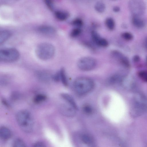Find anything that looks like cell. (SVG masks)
Instances as JSON below:
<instances>
[{
    "mask_svg": "<svg viewBox=\"0 0 147 147\" xmlns=\"http://www.w3.org/2000/svg\"><path fill=\"white\" fill-rule=\"evenodd\" d=\"M130 113L133 117H139L147 111V98L142 93H136L133 97Z\"/></svg>",
    "mask_w": 147,
    "mask_h": 147,
    "instance_id": "obj_1",
    "label": "cell"
},
{
    "mask_svg": "<svg viewBox=\"0 0 147 147\" xmlns=\"http://www.w3.org/2000/svg\"><path fill=\"white\" fill-rule=\"evenodd\" d=\"M16 121L21 129L26 133L33 130L34 122L33 116L28 111L23 110L18 111L16 116Z\"/></svg>",
    "mask_w": 147,
    "mask_h": 147,
    "instance_id": "obj_2",
    "label": "cell"
},
{
    "mask_svg": "<svg viewBox=\"0 0 147 147\" xmlns=\"http://www.w3.org/2000/svg\"><path fill=\"white\" fill-rule=\"evenodd\" d=\"M73 85L76 92L79 94L83 95L90 92L93 89L94 83L89 78L80 77L74 80Z\"/></svg>",
    "mask_w": 147,
    "mask_h": 147,
    "instance_id": "obj_3",
    "label": "cell"
},
{
    "mask_svg": "<svg viewBox=\"0 0 147 147\" xmlns=\"http://www.w3.org/2000/svg\"><path fill=\"white\" fill-rule=\"evenodd\" d=\"M54 46L51 43L43 42L36 47V53L37 57L41 60H47L52 58L55 53Z\"/></svg>",
    "mask_w": 147,
    "mask_h": 147,
    "instance_id": "obj_4",
    "label": "cell"
},
{
    "mask_svg": "<svg viewBox=\"0 0 147 147\" xmlns=\"http://www.w3.org/2000/svg\"><path fill=\"white\" fill-rule=\"evenodd\" d=\"M20 57L18 50L13 48L3 49L0 51V60L1 61L11 62L17 60Z\"/></svg>",
    "mask_w": 147,
    "mask_h": 147,
    "instance_id": "obj_5",
    "label": "cell"
},
{
    "mask_svg": "<svg viewBox=\"0 0 147 147\" xmlns=\"http://www.w3.org/2000/svg\"><path fill=\"white\" fill-rule=\"evenodd\" d=\"M128 6L133 16L140 17L144 13L146 9V5L142 0H130Z\"/></svg>",
    "mask_w": 147,
    "mask_h": 147,
    "instance_id": "obj_6",
    "label": "cell"
},
{
    "mask_svg": "<svg viewBox=\"0 0 147 147\" xmlns=\"http://www.w3.org/2000/svg\"><path fill=\"white\" fill-rule=\"evenodd\" d=\"M96 61L94 58L89 57H84L80 59L77 62L78 67L80 70L88 71L93 69L96 65Z\"/></svg>",
    "mask_w": 147,
    "mask_h": 147,
    "instance_id": "obj_7",
    "label": "cell"
},
{
    "mask_svg": "<svg viewBox=\"0 0 147 147\" xmlns=\"http://www.w3.org/2000/svg\"><path fill=\"white\" fill-rule=\"evenodd\" d=\"M59 110L63 115L67 117H72L75 115L76 109L68 103V104L61 105L59 107Z\"/></svg>",
    "mask_w": 147,
    "mask_h": 147,
    "instance_id": "obj_8",
    "label": "cell"
},
{
    "mask_svg": "<svg viewBox=\"0 0 147 147\" xmlns=\"http://www.w3.org/2000/svg\"><path fill=\"white\" fill-rule=\"evenodd\" d=\"M111 55L114 57L118 60L123 65L127 67H129L130 63L128 59L121 52L114 50L112 52Z\"/></svg>",
    "mask_w": 147,
    "mask_h": 147,
    "instance_id": "obj_9",
    "label": "cell"
},
{
    "mask_svg": "<svg viewBox=\"0 0 147 147\" xmlns=\"http://www.w3.org/2000/svg\"><path fill=\"white\" fill-rule=\"evenodd\" d=\"M35 75L39 80L43 82H47L49 81L52 79V76L49 72L43 70L37 71Z\"/></svg>",
    "mask_w": 147,
    "mask_h": 147,
    "instance_id": "obj_10",
    "label": "cell"
},
{
    "mask_svg": "<svg viewBox=\"0 0 147 147\" xmlns=\"http://www.w3.org/2000/svg\"><path fill=\"white\" fill-rule=\"evenodd\" d=\"M38 30L40 32L47 35H52L56 32L55 28L49 25H42L39 27Z\"/></svg>",
    "mask_w": 147,
    "mask_h": 147,
    "instance_id": "obj_11",
    "label": "cell"
},
{
    "mask_svg": "<svg viewBox=\"0 0 147 147\" xmlns=\"http://www.w3.org/2000/svg\"><path fill=\"white\" fill-rule=\"evenodd\" d=\"M11 136V133L7 127L2 126L0 129V137L4 140H6L10 138Z\"/></svg>",
    "mask_w": 147,
    "mask_h": 147,
    "instance_id": "obj_12",
    "label": "cell"
},
{
    "mask_svg": "<svg viewBox=\"0 0 147 147\" xmlns=\"http://www.w3.org/2000/svg\"><path fill=\"white\" fill-rule=\"evenodd\" d=\"M132 22L136 27L138 28H142L145 26L144 21L139 16H133L132 19Z\"/></svg>",
    "mask_w": 147,
    "mask_h": 147,
    "instance_id": "obj_13",
    "label": "cell"
},
{
    "mask_svg": "<svg viewBox=\"0 0 147 147\" xmlns=\"http://www.w3.org/2000/svg\"><path fill=\"white\" fill-rule=\"evenodd\" d=\"M61 96L68 103L72 106L76 110L78 109L77 106L72 96L69 94L65 93H62Z\"/></svg>",
    "mask_w": 147,
    "mask_h": 147,
    "instance_id": "obj_14",
    "label": "cell"
},
{
    "mask_svg": "<svg viewBox=\"0 0 147 147\" xmlns=\"http://www.w3.org/2000/svg\"><path fill=\"white\" fill-rule=\"evenodd\" d=\"M11 35V32L7 30H3L0 32V44L1 45L10 37Z\"/></svg>",
    "mask_w": 147,
    "mask_h": 147,
    "instance_id": "obj_15",
    "label": "cell"
},
{
    "mask_svg": "<svg viewBox=\"0 0 147 147\" xmlns=\"http://www.w3.org/2000/svg\"><path fill=\"white\" fill-rule=\"evenodd\" d=\"M81 140L85 144L88 145L93 144L94 142L93 138L87 134H83L81 136Z\"/></svg>",
    "mask_w": 147,
    "mask_h": 147,
    "instance_id": "obj_16",
    "label": "cell"
},
{
    "mask_svg": "<svg viewBox=\"0 0 147 147\" xmlns=\"http://www.w3.org/2000/svg\"><path fill=\"white\" fill-rule=\"evenodd\" d=\"M55 15L57 19L61 21L65 20L69 16V14L67 13L59 11H56Z\"/></svg>",
    "mask_w": 147,
    "mask_h": 147,
    "instance_id": "obj_17",
    "label": "cell"
},
{
    "mask_svg": "<svg viewBox=\"0 0 147 147\" xmlns=\"http://www.w3.org/2000/svg\"><path fill=\"white\" fill-rule=\"evenodd\" d=\"M59 72L60 80L64 86H67L68 84V81L65 69L63 68H61Z\"/></svg>",
    "mask_w": 147,
    "mask_h": 147,
    "instance_id": "obj_18",
    "label": "cell"
},
{
    "mask_svg": "<svg viewBox=\"0 0 147 147\" xmlns=\"http://www.w3.org/2000/svg\"><path fill=\"white\" fill-rule=\"evenodd\" d=\"M108 82L110 84H114L118 82H121L122 79L119 75L115 74L110 76L108 79Z\"/></svg>",
    "mask_w": 147,
    "mask_h": 147,
    "instance_id": "obj_19",
    "label": "cell"
},
{
    "mask_svg": "<svg viewBox=\"0 0 147 147\" xmlns=\"http://www.w3.org/2000/svg\"><path fill=\"white\" fill-rule=\"evenodd\" d=\"M94 8L99 13H102L105 10V6L103 2L98 1L95 4Z\"/></svg>",
    "mask_w": 147,
    "mask_h": 147,
    "instance_id": "obj_20",
    "label": "cell"
},
{
    "mask_svg": "<svg viewBox=\"0 0 147 147\" xmlns=\"http://www.w3.org/2000/svg\"><path fill=\"white\" fill-rule=\"evenodd\" d=\"M105 24L107 27L110 30H113L115 27V23L114 20L111 18L107 19Z\"/></svg>",
    "mask_w": 147,
    "mask_h": 147,
    "instance_id": "obj_21",
    "label": "cell"
},
{
    "mask_svg": "<svg viewBox=\"0 0 147 147\" xmlns=\"http://www.w3.org/2000/svg\"><path fill=\"white\" fill-rule=\"evenodd\" d=\"M13 145L15 147H25L26 146L24 142L20 138L16 139L14 141Z\"/></svg>",
    "mask_w": 147,
    "mask_h": 147,
    "instance_id": "obj_22",
    "label": "cell"
},
{
    "mask_svg": "<svg viewBox=\"0 0 147 147\" xmlns=\"http://www.w3.org/2000/svg\"><path fill=\"white\" fill-rule=\"evenodd\" d=\"M91 35L93 42L96 45L101 37L96 31H92L91 32Z\"/></svg>",
    "mask_w": 147,
    "mask_h": 147,
    "instance_id": "obj_23",
    "label": "cell"
},
{
    "mask_svg": "<svg viewBox=\"0 0 147 147\" xmlns=\"http://www.w3.org/2000/svg\"><path fill=\"white\" fill-rule=\"evenodd\" d=\"M46 98V96L43 94H38L36 95L34 98L35 103H38L44 101Z\"/></svg>",
    "mask_w": 147,
    "mask_h": 147,
    "instance_id": "obj_24",
    "label": "cell"
},
{
    "mask_svg": "<svg viewBox=\"0 0 147 147\" xmlns=\"http://www.w3.org/2000/svg\"><path fill=\"white\" fill-rule=\"evenodd\" d=\"M81 32L79 28H76L73 29L70 33V36L72 37H75L80 35Z\"/></svg>",
    "mask_w": 147,
    "mask_h": 147,
    "instance_id": "obj_25",
    "label": "cell"
},
{
    "mask_svg": "<svg viewBox=\"0 0 147 147\" xmlns=\"http://www.w3.org/2000/svg\"><path fill=\"white\" fill-rule=\"evenodd\" d=\"M109 45L108 42L105 39L101 38L99 40L96 45L102 47H107Z\"/></svg>",
    "mask_w": 147,
    "mask_h": 147,
    "instance_id": "obj_26",
    "label": "cell"
},
{
    "mask_svg": "<svg viewBox=\"0 0 147 147\" xmlns=\"http://www.w3.org/2000/svg\"><path fill=\"white\" fill-rule=\"evenodd\" d=\"M139 77L144 81L147 82V71H141L138 73Z\"/></svg>",
    "mask_w": 147,
    "mask_h": 147,
    "instance_id": "obj_27",
    "label": "cell"
},
{
    "mask_svg": "<svg viewBox=\"0 0 147 147\" xmlns=\"http://www.w3.org/2000/svg\"><path fill=\"white\" fill-rule=\"evenodd\" d=\"M82 110L84 113L88 115L91 114L93 111L92 107L88 105L84 106L82 108Z\"/></svg>",
    "mask_w": 147,
    "mask_h": 147,
    "instance_id": "obj_28",
    "label": "cell"
},
{
    "mask_svg": "<svg viewBox=\"0 0 147 147\" xmlns=\"http://www.w3.org/2000/svg\"><path fill=\"white\" fill-rule=\"evenodd\" d=\"M44 1L48 8L51 10H53L54 4L53 0H44Z\"/></svg>",
    "mask_w": 147,
    "mask_h": 147,
    "instance_id": "obj_29",
    "label": "cell"
},
{
    "mask_svg": "<svg viewBox=\"0 0 147 147\" xmlns=\"http://www.w3.org/2000/svg\"><path fill=\"white\" fill-rule=\"evenodd\" d=\"M72 25L79 28L81 26L83 25V22L80 19L77 18L71 22Z\"/></svg>",
    "mask_w": 147,
    "mask_h": 147,
    "instance_id": "obj_30",
    "label": "cell"
},
{
    "mask_svg": "<svg viewBox=\"0 0 147 147\" xmlns=\"http://www.w3.org/2000/svg\"><path fill=\"white\" fill-rule=\"evenodd\" d=\"M122 37L125 40H131L133 38L132 35L128 32H125L121 34Z\"/></svg>",
    "mask_w": 147,
    "mask_h": 147,
    "instance_id": "obj_31",
    "label": "cell"
},
{
    "mask_svg": "<svg viewBox=\"0 0 147 147\" xmlns=\"http://www.w3.org/2000/svg\"><path fill=\"white\" fill-rule=\"evenodd\" d=\"M52 79L55 82H58L60 80L59 72H57L52 76Z\"/></svg>",
    "mask_w": 147,
    "mask_h": 147,
    "instance_id": "obj_32",
    "label": "cell"
},
{
    "mask_svg": "<svg viewBox=\"0 0 147 147\" xmlns=\"http://www.w3.org/2000/svg\"><path fill=\"white\" fill-rule=\"evenodd\" d=\"M20 96V94L18 92H14L11 95V98L12 100H15L18 99Z\"/></svg>",
    "mask_w": 147,
    "mask_h": 147,
    "instance_id": "obj_33",
    "label": "cell"
},
{
    "mask_svg": "<svg viewBox=\"0 0 147 147\" xmlns=\"http://www.w3.org/2000/svg\"><path fill=\"white\" fill-rule=\"evenodd\" d=\"M33 146L35 147H44L46 146L43 143L40 142H37L34 144Z\"/></svg>",
    "mask_w": 147,
    "mask_h": 147,
    "instance_id": "obj_34",
    "label": "cell"
},
{
    "mask_svg": "<svg viewBox=\"0 0 147 147\" xmlns=\"http://www.w3.org/2000/svg\"><path fill=\"white\" fill-rule=\"evenodd\" d=\"M133 61L136 62L139 61L140 59V57L138 55H135L134 56L133 59Z\"/></svg>",
    "mask_w": 147,
    "mask_h": 147,
    "instance_id": "obj_35",
    "label": "cell"
},
{
    "mask_svg": "<svg viewBox=\"0 0 147 147\" xmlns=\"http://www.w3.org/2000/svg\"><path fill=\"white\" fill-rule=\"evenodd\" d=\"M120 8L118 6H115L113 8V11L115 12H118L120 11Z\"/></svg>",
    "mask_w": 147,
    "mask_h": 147,
    "instance_id": "obj_36",
    "label": "cell"
},
{
    "mask_svg": "<svg viewBox=\"0 0 147 147\" xmlns=\"http://www.w3.org/2000/svg\"><path fill=\"white\" fill-rule=\"evenodd\" d=\"M2 102L3 104L5 106H6L7 107L9 106V105L8 103L6 101V100H3L2 101Z\"/></svg>",
    "mask_w": 147,
    "mask_h": 147,
    "instance_id": "obj_37",
    "label": "cell"
},
{
    "mask_svg": "<svg viewBox=\"0 0 147 147\" xmlns=\"http://www.w3.org/2000/svg\"><path fill=\"white\" fill-rule=\"evenodd\" d=\"M145 47L147 49V37L145 39Z\"/></svg>",
    "mask_w": 147,
    "mask_h": 147,
    "instance_id": "obj_38",
    "label": "cell"
},
{
    "mask_svg": "<svg viewBox=\"0 0 147 147\" xmlns=\"http://www.w3.org/2000/svg\"><path fill=\"white\" fill-rule=\"evenodd\" d=\"M146 61H147V56L146 57Z\"/></svg>",
    "mask_w": 147,
    "mask_h": 147,
    "instance_id": "obj_39",
    "label": "cell"
},
{
    "mask_svg": "<svg viewBox=\"0 0 147 147\" xmlns=\"http://www.w3.org/2000/svg\"></svg>",
    "mask_w": 147,
    "mask_h": 147,
    "instance_id": "obj_40",
    "label": "cell"
}]
</instances>
